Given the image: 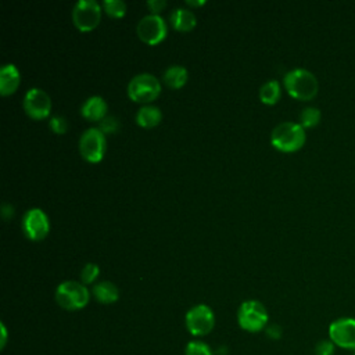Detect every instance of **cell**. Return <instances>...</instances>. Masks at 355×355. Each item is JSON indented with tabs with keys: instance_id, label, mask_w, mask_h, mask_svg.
I'll return each instance as SVG.
<instances>
[{
	"instance_id": "obj_1",
	"label": "cell",
	"mask_w": 355,
	"mask_h": 355,
	"mask_svg": "<svg viewBox=\"0 0 355 355\" xmlns=\"http://www.w3.org/2000/svg\"><path fill=\"white\" fill-rule=\"evenodd\" d=\"M283 85L293 98L301 101L312 100L319 92L318 78L305 68L290 69L283 78Z\"/></svg>"
},
{
	"instance_id": "obj_2",
	"label": "cell",
	"mask_w": 355,
	"mask_h": 355,
	"mask_svg": "<svg viewBox=\"0 0 355 355\" xmlns=\"http://www.w3.org/2000/svg\"><path fill=\"white\" fill-rule=\"evenodd\" d=\"M305 141V129L298 122H282L270 132V144L282 153L298 151Z\"/></svg>"
},
{
	"instance_id": "obj_3",
	"label": "cell",
	"mask_w": 355,
	"mask_h": 355,
	"mask_svg": "<svg viewBox=\"0 0 355 355\" xmlns=\"http://www.w3.org/2000/svg\"><path fill=\"white\" fill-rule=\"evenodd\" d=\"M128 97L135 103H141L143 105L154 101L161 93V82L153 73L141 72L135 75L126 87Z\"/></svg>"
},
{
	"instance_id": "obj_4",
	"label": "cell",
	"mask_w": 355,
	"mask_h": 355,
	"mask_svg": "<svg viewBox=\"0 0 355 355\" xmlns=\"http://www.w3.org/2000/svg\"><path fill=\"white\" fill-rule=\"evenodd\" d=\"M90 293L83 283L65 280L55 288V302L67 311H78L87 305Z\"/></svg>"
},
{
	"instance_id": "obj_5",
	"label": "cell",
	"mask_w": 355,
	"mask_h": 355,
	"mask_svg": "<svg viewBox=\"0 0 355 355\" xmlns=\"http://www.w3.org/2000/svg\"><path fill=\"white\" fill-rule=\"evenodd\" d=\"M268 311L265 305L257 300L244 301L237 311L239 326L250 333L261 331L268 324Z\"/></svg>"
},
{
	"instance_id": "obj_6",
	"label": "cell",
	"mask_w": 355,
	"mask_h": 355,
	"mask_svg": "<svg viewBox=\"0 0 355 355\" xmlns=\"http://www.w3.org/2000/svg\"><path fill=\"white\" fill-rule=\"evenodd\" d=\"M79 153L82 158L90 164L103 161L107 150L105 135L98 128H87L79 137Z\"/></svg>"
},
{
	"instance_id": "obj_7",
	"label": "cell",
	"mask_w": 355,
	"mask_h": 355,
	"mask_svg": "<svg viewBox=\"0 0 355 355\" xmlns=\"http://www.w3.org/2000/svg\"><path fill=\"white\" fill-rule=\"evenodd\" d=\"M103 7L96 0H78L72 7V22L80 32L96 29L101 21Z\"/></svg>"
},
{
	"instance_id": "obj_8",
	"label": "cell",
	"mask_w": 355,
	"mask_h": 355,
	"mask_svg": "<svg viewBox=\"0 0 355 355\" xmlns=\"http://www.w3.org/2000/svg\"><path fill=\"white\" fill-rule=\"evenodd\" d=\"M184 323L190 334L197 337L207 336L215 326L214 311L205 304H197L187 311Z\"/></svg>"
},
{
	"instance_id": "obj_9",
	"label": "cell",
	"mask_w": 355,
	"mask_h": 355,
	"mask_svg": "<svg viewBox=\"0 0 355 355\" xmlns=\"http://www.w3.org/2000/svg\"><path fill=\"white\" fill-rule=\"evenodd\" d=\"M136 32L143 43L148 46H157L166 37L168 26L161 15L148 14L137 22Z\"/></svg>"
},
{
	"instance_id": "obj_10",
	"label": "cell",
	"mask_w": 355,
	"mask_h": 355,
	"mask_svg": "<svg viewBox=\"0 0 355 355\" xmlns=\"http://www.w3.org/2000/svg\"><path fill=\"white\" fill-rule=\"evenodd\" d=\"M21 227L24 234L32 241H40L50 232V220L42 208H29L22 215Z\"/></svg>"
},
{
	"instance_id": "obj_11",
	"label": "cell",
	"mask_w": 355,
	"mask_h": 355,
	"mask_svg": "<svg viewBox=\"0 0 355 355\" xmlns=\"http://www.w3.org/2000/svg\"><path fill=\"white\" fill-rule=\"evenodd\" d=\"M329 338L336 347L355 351V318L344 316L333 320L329 326Z\"/></svg>"
},
{
	"instance_id": "obj_12",
	"label": "cell",
	"mask_w": 355,
	"mask_h": 355,
	"mask_svg": "<svg viewBox=\"0 0 355 355\" xmlns=\"http://www.w3.org/2000/svg\"><path fill=\"white\" fill-rule=\"evenodd\" d=\"M22 105L26 115L36 121L47 118L51 112V98L40 87L29 89L24 96Z\"/></svg>"
},
{
	"instance_id": "obj_13",
	"label": "cell",
	"mask_w": 355,
	"mask_h": 355,
	"mask_svg": "<svg viewBox=\"0 0 355 355\" xmlns=\"http://www.w3.org/2000/svg\"><path fill=\"white\" fill-rule=\"evenodd\" d=\"M108 104L101 96H90L80 105V115L92 122H100L107 116Z\"/></svg>"
},
{
	"instance_id": "obj_14",
	"label": "cell",
	"mask_w": 355,
	"mask_h": 355,
	"mask_svg": "<svg viewBox=\"0 0 355 355\" xmlns=\"http://www.w3.org/2000/svg\"><path fill=\"white\" fill-rule=\"evenodd\" d=\"M21 83L19 69L14 64H4L0 69V94L10 96L17 92Z\"/></svg>"
},
{
	"instance_id": "obj_15",
	"label": "cell",
	"mask_w": 355,
	"mask_h": 355,
	"mask_svg": "<svg viewBox=\"0 0 355 355\" xmlns=\"http://www.w3.org/2000/svg\"><path fill=\"white\" fill-rule=\"evenodd\" d=\"M135 121L139 126L144 129H151L162 121V112L157 105L146 104L137 110L135 115Z\"/></svg>"
},
{
	"instance_id": "obj_16",
	"label": "cell",
	"mask_w": 355,
	"mask_h": 355,
	"mask_svg": "<svg viewBox=\"0 0 355 355\" xmlns=\"http://www.w3.org/2000/svg\"><path fill=\"white\" fill-rule=\"evenodd\" d=\"M169 21H171V25L173 26V29L178 32H190L197 24V18H196L194 12L187 8H182V7L175 8L171 12Z\"/></svg>"
},
{
	"instance_id": "obj_17",
	"label": "cell",
	"mask_w": 355,
	"mask_h": 355,
	"mask_svg": "<svg viewBox=\"0 0 355 355\" xmlns=\"http://www.w3.org/2000/svg\"><path fill=\"white\" fill-rule=\"evenodd\" d=\"M92 293H93L94 298L101 304H114L119 298L118 287L112 282H108V280L94 284Z\"/></svg>"
},
{
	"instance_id": "obj_18",
	"label": "cell",
	"mask_w": 355,
	"mask_h": 355,
	"mask_svg": "<svg viewBox=\"0 0 355 355\" xmlns=\"http://www.w3.org/2000/svg\"><path fill=\"white\" fill-rule=\"evenodd\" d=\"M164 82L169 89H182L189 79V72L183 65H171L164 72Z\"/></svg>"
},
{
	"instance_id": "obj_19",
	"label": "cell",
	"mask_w": 355,
	"mask_h": 355,
	"mask_svg": "<svg viewBox=\"0 0 355 355\" xmlns=\"http://www.w3.org/2000/svg\"><path fill=\"white\" fill-rule=\"evenodd\" d=\"M282 87L276 79L265 82L259 87V100L266 105H273L280 100Z\"/></svg>"
},
{
	"instance_id": "obj_20",
	"label": "cell",
	"mask_w": 355,
	"mask_h": 355,
	"mask_svg": "<svg viewBox=\"0 0 355 355\" xmlns=\"http://www.w3.org/2000/svg\"><path fill=\"white\" fill-rule=\"evenodd\" d=\"M322 119V112L319 108L316 107H305L301 112H300V125L304 129H311L319 125Z\"/></svg>"
},
{
	"instance_id": "obj_21",
	"label": "cell",
	"mask_w": 355,
	"mask_h": 355,
	"mask_svg": "<svg viewBox=\"0 0 355 355\" xmlns=\"http://www.w3.org/2000/svg\"><path fill=\"white\" fill-rule=\"evenodd\" d=\"M101 7L105 14L112 18H122L126 14V3L122 0H104Z\"/></svg>"
},
{
	"instance_id": "obj_22",
	"label": "cell",
	"mask_w": 355,
	"mask_h": 355,
	"mask_svg": "<svg viewBox=\"0 0 355 355\" xmlns=\"http://www.w3.org/2000/svg\"><path fill=\"white\" fill-rule=\"evenodd\" d=\"M98 275H100L98 265L94 262H87L80 270V280L85 286L92 284L98 277Z\"/></svg>"
},
{
	"instance_id": "obj_23",
	"label": "cell",
	"mask_w": 355,
	"mask_h": 355,
	"mask_svg": "<svg viewBox=\"0 0 355 355\" xmlns=\"http://www.w3.org/2000/svg\"><path fill=\"white\" fill-rule=\"evenodd\" d=\"M184 355H214L211 348L202 343V341H190L187 345H186V349H184Z\"/></svg>"
},
{
	"instance_id": "obj_24",
	"label": "cell",
	"mask_w": 355,
	"mask_h": 355,
	"mask_svg": "<svg viewBox=\"0 0 355 355\" xmlns=\"http://www.w3.org/2000/svg\"><path fill=\"white\" fill-rule=\"evenodd\" d=\"M98 129L104 133V135H112L116 133L119 129V121L116 116L114 115H107L103 121L98 122Z\"/></svg>"
},
{
	"instance_id": "obj_25",
	"label": "cell",
	"mask_w": 355,
	"mask_h": 355,
	"mask_svg": "<svg viewBox=\"0 0 355 355\" xmlns=\"http://www.w3.org/2000/svg\"><path fill=\"white\" fill-rule=\"evenodd\" d=\"M49 126H50L53 133L64 135L68 130V121L64 116H61V115H55V116H53L50 119Z\"/></svg>"
},
{
	"instance_id": "obj_26",
	"label": "cell",
	"mask_w": 355,
	"mask_h": 355,
	"mask_svg": "<svg viewBox=\"0 0 355 355\" xmlns=\"http://www.w3.org/2000/svg\"><path fill=\"white\" fill-rule=\"evenodd\" d=\"M336 352V344L330 340H320L316 345H315V355H334Z\"/></svg>"
},
{
	"instance_id": "obj_27",
	"label": "cell",
	"mask_w": 355,
	"mask_h": 355,
	"mask_svg": "<svg viewBox=\"0 0 355 355\" xmlns=\"http://www.w3.org/2000/svg\"><path fill=\"white\" fill-rule=\"evenodd\" d=\"M146 4L150 8L151 14H157V15H159V12L166 7L165 0H148Z\"/></svg>"
},
{
	"instance_id": "obj_28",
	"label": "cell",
	"mask_w": 355,
	"mask_h": 355,
	"mask_svg": "<svg viewBox=\"0 0 355 355\" xmlns=\"http://www.w3.org/2000/svg\"><path fill=\"white\" fill-rule=\"evenodd\" d=\"M266 334H268L270 338H273V340H279V338L282 337V329H280V326H276V324L269 326V327L266 329Z\"/></svg>"
},
{
	"instance_id": "obj_29",
	"label": "cell",
	"mask_w": 355,
	"mask_h": 355,
	"mask_svg": "<svg viewBox=\"0 0 355 355\" xmlns=\"http://www.w3.org/2000/svg\"><path fill=\"white\" fill-rule=\"evenodd\" d=\"M1 215H3L4 219H10V218L14 215V207L10 205V204H4V205H3Z\"/></svg>"
},
{
	"instance_id": "obj_30",
	"label": "cell",
	"mask_w": 355,
	"mask_h": 355,
	"mask_svg": "<svg viewBox=\"0 0 355 355\" xmlns=\"http://www.w3.org/2000/svg\"><path fill=\"white\" fill-rule=\"evenodd\" d=\"M1 347L6 345V341H7V329L4 326V323H1Z\"/></svg>"
},
{
	"instance_id": "obj_31",
	"label": "cell",
	"mask_w": 355,
	"mask_h": 355,
	"mask_svg": "<svg viewBox=\"0 0 355 355\" xmlns=\"http://www.w3.org/2000/svg\"><path fill=\"white\" fill-rule=\"evenodd\" d=\"M186 4H187V6H193V7H201V6H204V4H205V1H204V0H201V1L187 0V1H186Z\"/></svg>"
},
{
	"instance_id": "obj_32",
	"label": "cell",
	"mask_w": 355,
	"mask_h": 355,
	"mask_svg": "<svg viewBox=\"0 0 355 355\" xmlns=\"http://www.w3.org/2000/svg\"><path fill=\"white\" fill-rule=\"evenodd\" d=\"M352 355H355V351H354V352H352Z\"/></svg>"
}]
</instances>
